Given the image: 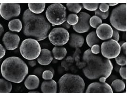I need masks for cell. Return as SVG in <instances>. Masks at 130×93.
Listing matches in <instances>:
<instances>
[{
	"instance_id": "6da1fadb",
	"label": "cell",
	"mask_w": 130,
	"mask_h": 93,
	"mask_svg": "<svg viewBox=\"0 0 130 93\" xmlns=\"http://www.w3.org/2000/svg\"><path fill=\"white\" fill-rule=\"evenodd\" d=\"M82 59L85 64L82 72L89 79H98L102 77L107 79L113 71V64L109 59L93 54L90 49L84 52Z\"/></svg>"
},
{
	"instance_id": "7a4b0ae2",
	"label": "cell",
	"mask_w": 130,
	"mask_h": 93,
	"mask_svg": "<svg viewBox=\"0 0 130 93\" xmlns=\"http://www.w3.org/2000/svg\"><path fill=\"white\" fill-rule=\"evenodd\" d=\"M22 20L25 36L33 37L38 41L44 40L48 37L51 25L43 15L34 14L27 9L23 15Z\"/></svg>"
},
{
	"instance_id": "3957f363",
	"label": "cell",
	"mask_w": 130,
	"mask_h": 93,
	"mask_svg": "<svg viewBox=\"0 0 130 93\" xmlns=\"http://www.w3.org/2000/svg\"><path fill=\"white\" fill-rule=\"evenodd\" d=\"M1 72L6 80L11 82L20 83L28 74V68L21 59L12 56L5 59L2 63Z\"/></svg>"
},
{
	"instance_id": "277c9868",
	"label": "cell",
	"mask_w": 130,
	"mask_h": 93,
	"mask_svg": "<svg viewBox=\"0 0 130 93\" xmlns=\"http://www.w3.org/2000/svg\"><path fill=\"white\" fill-rule=\"evenodd\" d=\"M59 93H84L85 84L78 75L66 73L58 81Z\"/></svg>"
},
{
	"instance_id": "5b68a950",
	"label": "cell",
	"mask_w": 130,
	"mask_h": 93,
	"mask_svg": "<svg viewBox=\"0 0 130 93\" xmlns=\"http://www.w3.org/2000/svg\"><path fill=\"white\" fill-rule=\"evenodd\" d=\"M45 15L53 26L62 25L66 20V7L61 4H52L47 8Z\"/></svg>"
},
{
	"instance_id": "8992f818",
	"label": "cell",
	"mask_w": 130,
	"mask_h": 93,
	"mask_svg": "<svg viewBox=\"0 0 130 93\" xmlns=\"http://www.w3.org/2000/svg\"><path fill=\"white\" fill-rule=\"evenodd\" d=\"M41 50V47L38 41L32 38L24 40L21 42L20 48L21 55L28 61L37 59Z\"/></svg>"
},
{
	"instance_id": "52a82bcc",
	"label": "cell",
	"mask_w": 130,
	"mask_h": 93,
	"mask_svg": "<svg viewBox=\"0 0 130 93\" xmlns=\"http://www.w3.org/2000/svg\"><path fill=\"white\" fill-rule=\"evenodd\" d=\"M126 4H120L113 9L110 16V23L117 31H126Z\"/></svg>"
},
{
	"instance_id": "ba28073f",
	"label": "cell",
	"mask_w": 130,
	"mask_h": 93,
	"mask_svg": "<svg viewBox=\"0 0 130 93\" xmlns=\"http://www.w3.org/2000/svg\"><path fill=\"white\" fill-rule=\"evenodd\" d=\"M70 34L68 31L62 27L55 28L48 35L49 40L55 46H62L69 41Z\"/></svg>"
},
{
	"instance_id": "9c48e42d",
	"label": "cell",
	"mask_w": 130,
	"mask_h": 93,
	"mask_svg": "<svg viewBox=\"0 0 130 93\" xmlns=\"http://www.w3.org/2000/svg\"><path fill=\"white\" fill-rule=\"evenodd\" d=\"M121 46L117 41L110 39L104 41L101 44V51L104 58H115L120 54Z\"/></svg>"
},
{
	"instance_id": "30bf717a",
	"label": "cell",
	"mask_w": 130,
	"mask_h": 93,
	"mask_svg": "<svg viewBox=\"0 0 130 93\" xmlns=\"http://www.w3.org/2000/svg\"><path fill=\"white\" fill-rule=\"evenodd\" d=\"M20 4L2 3L0 4V16L6 20L17 17L21 14Z\"/></svg>"
},
{
	"instance_id": "8fae6325",
	"label": "cell",
	"mask_w": 130,
	"mask_h": 93,
	"mask_svg": "<svg viewBox=\"0 0 130 93\" xmlns=\"http://www.w3.org/2000/svg\"><path fill=\"white\" fill-rule=\"evenodd\" d=\"M79 22L78 24L72 26L74 31L79 33H84L89 31L90 28L89 19L90 15L85 12H81L78 15Z\"/></svg>"
},
{
	"instance_id": "7c38bea8",
	"label": "cell",
	"mask_w": 130,
	"mask_h": 93,
	"mask_svg": "<svg viewBox=\"0 0 130 93\" xmlns=\"http://www.w3.org/2000/svg\"><path fill=\"white\" fill-rule=\"evenodd\" d=\"M3 42L5 48L8 50H14L18 48L20 42V36L16 34L7 32L4 35Z\"/></svg>"
},
{
	"instance_id": "4fadbf2b",
	"label": "cell",
	"mask_w": 130,
	"mask_h": 93,
	"mask_svg": "<svg viewBox=\"0 0 130 93\" xmlns=\"http://www.w3.org/2000/svg\"><path fill=\"white\" fill-rule=\"evenodd\" d=\"M85 93H113L112 88L106 82H96L90 84Z\"/></svg>"
},
{
	"instance_id": "5bb4252c",
	"label": "cell",
	"mask_w": 130,
	"mask_h": 93,
	"mask_svg": "<svg viewBox=\"0 0 130 93\" xmlns=\"http://www.w3.org/2000/svg\"><path fill=\"white\" fill-rule=\"evenodd\" d=\"M113 33V28L110 25L107 24H100L96 28V34L98 38L103 41L112 38Z\"/></svg>"
},
{
	"instance_id": "9a60e30c",
	"label": "cell",
	"mask_w": 130,
	"mask_h": 93,
	"mask_svg": "<svg viewBox=\"0 0 130 93\" xmlns=\"http://www.w3.org/2000/svg\"><path fill=\"white\" fill-rule=\"evenodd\" d=\"M53 60L52 53L46 48L41 49L40 54L37 58L38 63L42 66L49 65Z\"/></svg>"
},
{
	"instance_id": "2e32d148",
	"label": "cell",
	"mask_w": 130,
	"mask_h": 93,
	"mask_svg": "<svg viewBox=\"0 0 130 93\" xmlns=\"http://www.w3.org/2000/svg\"><path fill=\"white\" fill-rule=\"evenodd\" d=\"M41 90L43 93H57V83L53 79L44 81L41 84Z\"/></svg>"
},
{
	"instance_id": "e0dca14e",
	"label": "cell",
	"mask_w": 130,
	"mask_h": 93,
	"mask_svg": "<svg viewBox=\"0 0 130 93\" xmlns=\"http://www.w3.org/2000/svg\"><path fill=\"white\" fill-rule=\"evenodd\" d=\"M84 42V39L82 35L73 33L70 35L69 45L72 48H80L83 45Z\"/></svg>"
},
{
	"instance_id": "ac0fdd59",
	"label": "cell",
	"mask_w": 130,
	"mask_h": 93,
	"mask_svg": "<svg viewBox=\"0 0 130 93\" xmlns=\"http://www.w3.org/2000/svg\"><path fill=\"white\" fill-rule=\"evenodd\" d=\"M40 84V80L38 76L35 75H30L25 80L24 85L27 89L31 90L37 89Z\"/></svg>"
},
{
	"instance_id": "d6986e66",
	"label": "cell",
	"mask_w": 130,
	"mask_h": 93,
	"mask_svg": "<svg viewBox=\"0 0 130 93\" xmlns=\"http://www.w3.org/2000/svg\"><path fill=\"white\" fill-rule=\"evenodd\" d=\"M116 62L119 66H125L126 65V42H124L121 47L119 55L115 58Z\"/></svg>"
},
{
	"instance_id": "ffe728a7",
	"label": "cell",
	"mask_w": 130,
	"mask_h": 93,
	"mask_svg": "<svg viewBox=\"0 0 130 93\" xmlns=\"http://www.w3.org/2000/svg\"><path fill=\"white\" fill-rule=\"evenodd\" d=\"M52 54L55 59L62 60L64 58L67 54V50L64 47L55 46L52 50Z\"/></svg>"
},
{
	"instance_id": "44dd1931",
	"label": "cell",
	"mask_w": 130,
	"mask_h": 93,
	"mask_svg": "<svg viewBox=\"0 0 130 93\" xmlns=\"http://www.w3.org/2000/svg\"><path fill=\"white\" fill-rule=\"evenodd\" d=\"M29 10L35 14H39L45 10L46 4L45 3H30L28 4Z\"/></svg>"
},
{
	"instance_id": "7402d4cb",
	"label": "cell",
	"mask_w": 130,
	"mask_h": 93,
	"mask_svg": "<svg viewBox=\"0 0 130 93\" xmlns=\"http://www.w3.org/2000/svg\"><path fill=\"white\" fill-rule=\"evenodd\" d=\"M100 42V40L98 38L95 31L90 32L86 37V42L90 48L93 45L98 44Z\"/></svg>"
},
{
	"instance_id": "603a6c76",
	"label": "cell",
	"mask_w": 130,
	"mask_h": 93,
	"mask_svg": "<svg viewBox=\"0 0 130 93\" xmlns=\"http://www.w3.org/2000/svg\"><path fill=\"white\" fill-rule=\"evenodd\" d=\"M8 27L10 31L19 33L22 29V24L19 19H14L10 21Z\"/></svg>"
},
{
	"instance_id": "cb8c5ba5",
	"label": "cell",
	"mask_w": 130,
	"mask_h": 93,
	"mask_svg": "<svg viewBox=\"0 0 130 93\" xmlns=\"http://www.w3.org/2000/svg\"><path fill=\"white\" fill-rule=\"evenodd\" d=\"M12 89V85L10 81L0 79V93H10Z\"/></svg>"
},
{
	"instance_id": "d4e9b609",
	"label": "cell",
	"mask_w": 130,
	"mask_h": 93,
	"mask_svg": "<svg viewBox=\"0 0 130 93\" xmlns=\"http://www.w3.org/2000/svg\"><path fill=\"white\" fill-rule=\"evenodd\" d=\"M111 87L117 93H120L123 91L125 88V84L123 80L116 79L113 80L111 84Z\"/></svg>"
},
{
	"instance_id": "484cf974",
	"label": "cell",
	"mask_w": 130,
	"mask_h": 93,
	"mask_svg": "<svg viewBox=\"0 0 130 93\" xmlns=\"http://www.w3.org/2000/svg\"><path fill=\"white\" fill-rule=\"evenodd\" d=\"M66 7L70 11L78 14L82 9V5L80 4H66Z\"/></svg>"
},
{
	"instance_id": "4316f807",
	"label": "cell",
	"mask_w": 130,
	"mask_h": 93,
	"mask_svg": "<svg viewBox=\"0 0 130 93\" xmlns=\"http://www.w3.org/2000/svg\"><path fill=\"white\" fill-rule=\"evenodd\" d=\"M102 19L96 16H94L89 19V24L93 28H97L100 24H102Z\"/></svg>"
},
{
	"instance_id": "83f0119b",
	"label": "cell",
	"mask_w": 130,
	"mask_h": 93,
	"mask_svg": "<svg viewBox=\"0 0 130 93\" xmlns=\"http://www.w3.org/2000/svg\"><path fill=\"white\" fill-rule=\"evenodd\" d=\"M66 22L70 25H75L79 22V17L75 14H70L66 17Z\"/></svg>"
},
{
	"instance_id": "f1b7e54d",
	"label": "cell",
	"mask_w": 130,
	"mask_h": 93,
	"mask_svg": "<svg viewBox=\"0 0 130 93\" xmlns=\"http://www.w3.org/2000/svg\"><path fill=\"white\" fill-rule=\"evenodd\" d=\"M82 6L87 10L89 11H96L98 9L99 4L98 3L96 4H82Z\"/></svg>"
},
{
	"instance_id": "f546056e",
	"label": "cell",
	"mask_w": 130,
	"mask_h": 93,
	"mask_svg": "<svg viewBox=\"0 0 130 93\" xmlns=\"http://www.w3.org/2000/svg\"><path fill=\"white\" fill-rule=\"evenodd\" d=\"M95 13L96 16L99 17L101 19H106L107 17H108L109 15V11L108 10L106 12H102L99 10L98 9V10L95 11Z\"/></svg>"
},
{
	"instance_id": "4dcf8cb0",
	"label": "cell",
	"mask_w": 130,
	"mask_h": 93,
	"mask_svg": "<svg viewBox=\"0 0 130 93\" xmlns=\"http://www.w3.org/2000/svg\"><path fill=\"white\" fill-rule=\"evenodd\" d=\"M54 74L53 72L50 70H47L44 71L43 73H42V78L43 79H45V80H49L52 79L53 77H54Z\"/></svg>"
},
{
	"instance_id": "1f68e13d",
	"label": "cell",
	"mask_w": 130,
	"mask_h": 93,
	"mask_svg": "<svg viewBox=\"0 0 130 93\" xmlns=\"http://www.w3.org/2000/svg\"><path fill=\"white\" fill-rule=\"evenodd\" d=\"M120 76L123 79H126V67L125 66H121L119 69Z\"/></svg>"
},
{
	"instance_id": "d6a6232c",
	"label": "cell",
	"mask_w": 130,
	"mask_h": 93,
	"mask_svg": "<svg viewBox=\"0 0 130 93\" xmlns=\"http://www.w3.org/2000/svg\"><path fill=\"white\" fill-rule=\"evenodd\" d=\"M99 7V10L102 12H106L109 10V6L108 4H100Z\"/></svg>"
},
{
	"instance_id": "836d02e7",
	"label": "cell",
	"mask_w": 130,
	"mask_h": 93,
	"mask_svg": "<svg viewBox=\"0 0 130 93\" xmlns=\"http://www.w3.org/2000/svg\"><path fill=\"white\" fill-rule=\"evenodd\" d=\"M90 50L93 54L97 55V54H99L100 53V52L101 51V48L99 45L95 44L93 46Z\"/></svg>"
},
{
	"instance_id": "e575fe53",
	"label": "cell",
	"mask_w": 130,
	"mask_h": 93,
	"mask_svg": "<svg viewBox=\"0 0 130 93\" xmlns=\"http://www.w3.org/2000/svg\"><path fill=\"white\" fill-rule=\"evenodd\" d=\"M113 35H112V37L113 40H114L115 41H119V38H120V36L117 30H116L115 29H113Z\"/></svg>"
},
{
	"instance_id": "d590c367",
	"label": "cell",
	"mask_w": 130,
	"mask_h": 93,
	"mask_svg": "<svg viewBox=\"0 0 130 93\" xmlns=\"http://www.w3.org/2000/svg\"><path fill=\"white\" fill-rule=\"evenodd\" d=\"M43 71H44V70H43V68L39 67H38V68L35 69L33 72L35 74V75H37L38 76H41V75L42 74V73L43 72Z\"/></svg>"
},
{
	"instance_id": "8d00e7d4",
	"label": "cell",
	"mask_w": 130,
	"mask_h": 93,
	"mask_svg": "<svg viewBox=\"0 0 130 93\" xmlns=\"http://www.w3.org/2000/svg\"><path fill=\"white\" fill-rule=\"evenodd\" d=\"M6 54V50L3 46L0 44V59H2Z\"/></svg>"
},
{
	"instance_id": "74e56055",
	"label": "cell",
	"mask_w": 130,
	"mask_h": 93,
	"mask_svg": "<svg viewBox=\"0 0 130 93\" xmlns=\"http://www.w3.org/2000/svg\"><path fill=\"white\" fill-rule=\"evenodd\" d=\"M62 28H63L65 29H69L71 28V25L70 24H69L66 21H65V22H64L62 24Z\"/></svg>"
},
{
	"instance_id": "f35d334b",
	"label": "cell",
	"mask_w": 130,
	"mask_h": 93,
	"mask_svg": "<svg viewBox=\"0 0 130 93\" xmlns=\"http://www.w3.org/2000/svg\"><path fill=\"white\" fill-rule=\"evenodd\" d=\"M28 65L30 66L31 67H34L35 66H36L37 65V62L35 60H29L28 61Z\"/></svg>"
},
{
	"instance_id": "ab89813d",
	"label": "cell",
	"mask_w": 130,
	"mask_h": 93,
	"mask_svg": "<svg viewBox=\"0 0 130 93\" xmlns=\"http://www.w3.org/2000/svg\"><path fill=\"white\" fill-rule=\"evenodd\" d=\"M4 30L3 26L0 24V37L2 36V35H3V34L4 33Z\"/></svg>"
},
{
	"instance_id": "60d3db41",
	"label": "cell",
	"mask_w": 130,
	"mask_h": 93,
	"mask_svg": "<svg viewBox=\"0 0 130 93\" xmlns=\"http://www.w3.org/2000/svg\"><path fill=\"white\" fill-rule=\"evenodd\" d=\"M106 79L105 78V77H101V78H100L99 79V81L100 82H106Z\"/></svg>"
},
{
	"instance_id": "b9f144b4",
	"label": "cell",
	"mask_w": 130,
	"mask_h": 93,
	"mask_svg": "<svg viewBox=\"0 0 130 93\" xmlns=\"http://www.w3.org/2000/svg\"><path fill=\"white\" fill-rule=\"evenodd\" d=\"M110 6H113L115 5H117L118 4V3H112V4H108Z\"/></svg>"
},
{
	"instance_id": "7bdbcfd3",
	"label": "cell",
	"mask_w": 130,
	"mask_h": 93,
	"mask_svg": "<svg viewBox=\"0 0 130 93\" xmlns=\"http://www.w3.org/2000/svg\"><path fill=\"white\" fill-rule=\"evenodd\" d=\"M49 70H50V71H51L52 72H53V74L54 75V74H55V72H54V69H53V68H52V67H50V68H49Z\"/></svg>"
},
{
	"instance_id": "ee69618b",
	"label": "cell",
	"mask_w": 130,
	"mask_h": 93,
	"mask_svg": "<svg viewBox=\"0 0 130 93\" xmlns=\"http://www.w3.org/2000/svg\"><path fill=\"white\" fill-rule=\"evenodd\" d=\"M124 42H125V41H120V42H119V43H119V44L120 45V46L121 47L122 45H123V44L124 43Z\"/></svg>"
},
{
	"instance_id": "f6af8a7d",
	"label": "cell",
	"mask_w": 130,
	"mask_h": 93,
	"mask_svg": "<svg viewBox=\"0 0 130 93\" xmlns=\"http://www.w3.org/2000/svg\"><path fill=\"white\" fill-rule=\"evenodd\" d=\"M28 93H40V92H38V91H31V92H28Z\"/></svg>"
},
{
	"instance_id": "bcb514c9",
	"label": "cell",
	"mask_w": 130,
	"mask_h": 93,
	"mask_svg": "<svg viewBox=\"0 0 130 93\" xmlns=\"http://www.w3.org/2000/svg\"><path fill=\"white\" fill-rule=\"evenodd\" d=\"M2 60H3L2 59H0V64L1 63V62H2Z\"/></svg>"
},
{
	"instance_id": "7dc6e473",
	"label": "cell",
	"mask_w": 130,
	"mask_h": 93,
	"mask_svg": "<svg viewBox=\"0 0 130 93\" xmlns=\"http://www.w3.org/2000/svg\"><path fill=\"white\" fill-rule=\"evenodd\" d=\"M123 93H126V92H123Z\"/></svg>"
},
{
	"instance_id": "c3c4849f",
	"label": "cell",
	"mask_w": 130,
	"mask_h": 93,
	"mask_svg": "<svg viewBox=\"0 0 130 93\" xmlns=\"http://www.w3.org/2000/svg\"><path fill=\"white\" fill-rule=\"evenodd\" d=\"M0 76H1V73H0Z\"/></svg>"
},
{
	"instance_id": "681fc988",
	"label": "cell",
	"mask_w": 130,
	"mask_h": 93,
	"mask_svg": "<svg viewBox=\"0 0 130 93\" xmlns=\"http://www.w3.org/2000/svg\"><path fill=\"white\" fill-rule=\"evenodd\" d=\"M0 17H1V16H0Z\"/></svg>"
}]
</instances>
